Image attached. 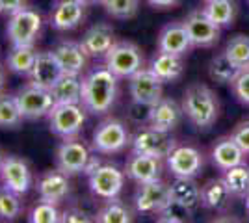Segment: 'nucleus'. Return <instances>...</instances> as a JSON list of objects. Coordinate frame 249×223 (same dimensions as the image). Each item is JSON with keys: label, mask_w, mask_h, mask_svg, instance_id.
I'll return each instance as SVG.
<instances>
[{"label": "nucleus", "mask_w": 249, "mask_h": 223, "mask_svg": "<svg viewBox=\"0 0 249 223\" xmlns=\"http://www.w3.org/2000/svg\"><path fill=\"white\" fill-rule=\"evenodd\" d=\"M225 54L231 58V62L238 67L240 71L249 69V35L238 34L231 37L225 47Z\"/></svg>", "instance_id": "nucleus-34"}, {"label": "nucleus", "mask_w": 249, "mask_h": 223, "mask_svg": "<svg viewBox=\"0 0 249 223\" xmlns=\"http://www.w3.org/2000/svg\"><path fill=\"white\" fill-rule=\"evenodd\" d=\"M184 116L182 104H178L173 99L162 97L156 104L149 108V117H147V125L164 132H173L178 125L180 119Z\"/></svg>", "instance_id": "nucleus-19"}, {"label": "nucleus", "mask_w": 249, "mask_h": 223, "mask_svg": "<svg viewBox=\"0 0 249 223\" xmlns=\"http://www.w3.org/2000/svg\"><path fill=\"white\" fill-rule=\"evenodd\" d=\"M86 19V6L80 0H54L49 24L58 32H71L78 28Z\"/></svg>", "instance_id": "nucleus-16"}, {"label": "nucleus", "mask_w": 249, "mask_h": 223, "mask_svg": "<svg viewBox=\"0 0 249 223\" xmlns=\"http://www.w3.org/2000/svg\"><path fill=\"white\" fill-rule=\"evenodd\" d=\"M2 162H4V154L0 153V168H2Z\"/></svg>", "instance_id": "nucleus-49"}, {"label": "nucleus", "mask_w": 249, "mask_h": 223, "mask_svg": "<svg viewBox=\"0 0 249 223\" xmlns=\"http://www.w3.org/2000/svg\"><path fill=\"white\" fill-rule=\"evenodd\" d=\"M0 182L4 188L15 191L19 195H26L34 184L28 162L15 154L4 156L2 168H0Z\"/></svg>", "instance_id": "nucleus-14"}, {"label": "nucleus", "mask_w": 249, "mask_h": 223, "mask_svg": "<svg viewBox=\"0 0 249 223\" xmlns=\"http://www.w3.org/2000/svg\"><path fill=\"white\" fill-rule=\"evenodd\" d=\"M37 51L34 45H11V51L6 56V65L11 73L28 76L36 64Z\"/></svg>", "instance_id": "nucleus-28"}, {"label": "nucleus", "mask_w": 249, "mask_h": 223, "mask_svg": "<svg viewBox=\"0 0 249 223\" xmlns=\"http://www.w3.org/2000/svg\"><path fill=\"white\" fill-rule=\"evenodd\" d=\"M171 203V186L162 179L138 184L134 193V208L140 214L158 216Z\"/></svg>", "instance_id": "nucleus-9"}, {"label": "nucleus", "mask_w": 249, "mask_h": 223, "mask_svg": "<svg viewBox=\"0 0 249 223\" xmlns=\"http://www.w3.org/2000/svg\"><path fill=\"white\" fill-rule=\"evenodd\" d=\"M89 190L99 199H115L123 191L124 186V170H119L115 164H101L97 170L88 177Z\"/></svg>", "instance_id": "nucleus-10"}, {"label": "nucleus", "mask_w": 249, "mask_h": 223, "mask_svg": "<svg viewBox=\"0 0 249 223\" xmlns=\"http://www.w3.org/2000/svg\"><path fill=\"white\" fill-rule=\"evenodd\" d=\"M231 136H232V139L240 145V149H242L246 154H249V119L248 121H242V123H238L236 127L232 128Z\"/></svg>", "instance_id": "nucleus-42"}, {"label": "nucleus", "mask_w": 249, "mask_h": 223, "mask_svg": "<svg viewBox=\"0 0 249 223\" xmlns=\"http://www.w3.org/2000/svg\"><path fill=\"white\" fill-rule=\"evenodd\" d=\"M192 39L188 34L184 22H169L158 34V51L171 52L177 56H184L192 49Z\"/></svg>", "instance_id": "nucleus-23"}, {"label": "nucleus", "mask_w": 249, "mask_h": 223, "mask_svg": "<svg viewBox=\"0 0 249 223\" xmlns=\"http://www.w3.org/2000/svg\"><path fill=\"white\" fill-rule=\"evenodd\" d=\"M130 132L121 119L106 117L93 130L91 149L99 154H117L130 145Z\"/></svg>", "instance_id": "nucleus-3"}, {"label": "nucleus", "mask_w": 249, "mask_h": 223, "mask_svg": "<svg viewBox=\"0 0 249 223\" xmlns=\"http://www.w3.org/2000/svg\"><path fill=\"white\" fill-rule=\"evenodd\" d=\"M104 65L117 78H130L134 73L145 67V58L136 43L115 41L114 47L104 56Z\"/></svg>", "instance_id": "nucleus-5"}, {"label": "nucleus", "mask_w": 249, "mask_h": 223, "mask_svg": "<svg viewBox=\"0 0 249 223\" xmlns=\"http://www.w3.org/2000/svg\"><path fill=\"white\" fill-rule=\"evenodd\" d=\"M43 32V17L28 6L8 15L6 35L11 45H36Z\"/></svg>", "instance_id": "nucleus-4"}, {"label": "nucleus", "mask_w": 249, "mask_h": 223, "mask_svg": "<svg viewBox=\"0 0 249 223\" xmlns=\"http://www.w3.org/2000/svg\"><path fill=\"white\" fill-rule=\"evenodd\" d=\"M22 195L8 188H0V222H15L22 214Z\"/></svg>", "instance_id": "nucleus-36"}, {"label": "nucleus", "mask_w": 249, "mask_h": 223, "mask_svg": "<svg viewBox=\"0 0 249 223\" xmlns=\"http://www.w3.org/2000/svg\"><path fill=\"white\" fill-rule=\"evenodd\" d=\"M192 212H194V210H190V208H186V206H182V205H178V203L171 201L162 212L158 214L156 220H158L160 223H184V222H190Z\"/></svg>", "instance_id": "nucleus-39"}, {"label": "nucleus", "mask_w": 249, "mask_h": 223, "mask_svg": "<svg viewBox=\"0 0 249 223\" xmlns=\"http://www.w3.org/2000/svg\"><path fill=\"white\" fill-rule=\"evenodd\" d=\"M149 69H151L164 84H167V82H177V80L182 76V73H184V62H182V56L158 51V52L151 58Z\"/></svg>", "instance_id": "nucleus-25"}, {"label": "nucleus", "mask_w": 249, "mask_h": 223, "mask_svg": "<svg viewBox=\"0 0 249 223\" xmlns=\"http://www.w3.org/2000/svg\"><path fill=\"white\" fill-rule=\"evenodd\" d=\"M89 156H91L89 149L82 139H78V136L67 138L56 149V168L69 177L80 175V173L84 175Z\"/></svg>", "instance_id": "nucleus-11"}, {"label": "nucleus", "mask_w": 249, "mask_h": 223, "mask_svg": "<svg viewBox=\"0 0 249 223\" xmlns=\"http://www.w3.org/2000/svg\"><path fill=\"white\" fill-rule=\"evenodd\" d=\"M153 10H173L180 4V0H145Z\"/></svg>", "instance_id": "nucleus-44"}, {"label": "nucleus", "mask_w": 249, "mask_h": 223, "mask_svg": "<svg viewBox=\"0 0 249 223\" xmlns=\"http://www.w3.org/2000/svg\"><path fill=\"white\" fill-rule=\"evenodd\" d=\"M244 205H246V210L249 212V190H248V193L244 195Z\"/></svg>", "instance_id": "nucleus-48"}, {"label": "nucleus", "mask_w": 249, "mask_h": 223, "mask_svg": "<svg viewBox=\"0 0 249 223\" xmlns=\"http://www.w3.org/2000/svg\"><path fill=\"white\" fill-rule=\"evenodd\" d=\"M62 218V210H58V205L51 201L36 203L28 212V222L32 223H58Z\"/></svg>", "instance_id": "nucleus-38"}, {"label": "nucleus", "mask_w": 249, "mask_h": 223, "mask_svg": "<svg viewBox=\"0 0 249 223\" xmlns=\"http://www.w3.org/2000/svg\"><path fill=\"white\" fill-rule=\"evenodd\" d=\"M117 76L106 65L91 67L82 74V106L88 114L106 116L117 99Z\"/></svg>", "instance_id": "nucleus-1"}, {"label": "nucleus", "mask_w": 249, "mask_h": 223, "mask_svg": "<svg viewBox=\"0 0 249 223\" xmlns=\"http://www.w3.org/2000/svg\"><path fill=\"white\" fill-rule=\"evenodd\" d=\"M203 153L192 145H177L166 158L169 173L178 179H194L203 170Z\"/></svg>", "instance_id": "nucleus-13"}, {"label": "nucleus", "mask_w": 249, "mask_h": 223, "mask_svg": "<svg viewBox=\"0 0 249 223\" xmlns=\"http://www.w3.org/2000/svg\"><path fill=\"white\" fill-rule=\"evenodd\" d=\"M86 8H91V6H97V4H101V0H80Z\"/></svg>", "instance_id": "nucleus-46"}, {"label": "nucleus", "mask_w": 249, "mask_h": 223, "mask_svg": "<svg viewBox=\"0 0 249 223\" xmlns=\"http://www.w3.org/2000/svg\"><path fill=\"white\" fill-rule=\"evenodd\" d=\"M212 162L214 166L221 171H227L238 164H244L246 162V153L240 149V145L232 139V136H223L219 138L214 147H212Z\"/></svg>", "instance_id": "nucleus-24"}, {"label": "nucleus", "mask_w": 249, "mask_h": 223, "mask_svg": "<svg viewBox=\"0 0 249 223\" xmlns=\"http://www.w3.org/2000/svg\"><path fill=\"white\" fill-rule=\"evenodd\" d=\"M177 147L175 138L171 136V132H164L153 127H142L130 139V149L132 153L140 154H149L156 158L166 160L169 153Z\"/></svg>", "instance_id": "nucleus-8"}, {"label": "nucleus", "mask_w": 249, "mask_h": 223, "mask_svg": "<svg viewBox=\"0 0 249 223\" xmlns=\"http://www.w3.org/2000/svg\"><path fill=\"white\" fill-rule=\"evenodd\" d=\"M97 154H99V153H97ZM97 154H93V153H91V156H89V160H88L86 170H84V175H86V177H89V175H91V173H93V171L97 170L101 164H103L101 156H97Z\"/></svg>", "instance_id": "nucleus-45"}, {"label": "nucleus", "mask_w": 249, "mask_h": 223, "mask_svg": "<svg viewBox=\"0 0 249 223\" xmlns=\"http://www.w3.org/2000/svg\"><path fill=\"white\" fill-rule=\"evenodd\" d=\"M240 69L231 62L225 51L216 54L208 64V76L218 84H232V80L238 76Z\"/></svg>", "instance_id": "nucleus-31"}, {"label": "nucleus", "mask_w": 249, "mask_h": 223, "mask_svg": "<svg viewBox=\"0 0 249 223\" xmlns=\"http://www.w3.org/2000/svg\"><path fill=\"white\" fill-rule=\"evenodd\" d=\"M86 117L88 110L82 104H54L49 114V127L58 138H76L84 130Z\"/></svg>", "instance_id": "nucleus-6"}, {"label": "nucleus", "mask_w": 249, "mask_h": 223, "mask_svg": "<svg viewBox=\"0 0 249 223\" xmlns=\"http://www.w3.org/2000/svg\"><path fill=\"white\" fill-rule=\"evenodd\" d=\"M115 39V30L108 24V22H97L91 28H88L84 32L80 45H82L84 52L89 58H104L108 51L114 47Z\"/></svg>", "instance_id": "nucleus-20"}, {"label": "nucleus", "mask_w": 249, "mask_h": 223, "mask_svg": "<svg viewBox=\"0 0 249 223\" xmlns=\"http://www.w3.org/2000/svg\"><path fill=\"white\" fill-rule=\"evenodd\" d=\"M4 84H6V71H4V67L0 65V89L4 87Z\"/></svg>", "instance_id": "nucleus-47"}, {"label": "nucleus", "mask_w": 249, "mask_h": 223, "mask_svg": "<svg viewBox=\"0 0 249 223\" xmlns=\"http://www.w3.org/2000/svg\"><path fill=\"white\" fill-rule=\"evenodd\" d=\"M26 6V0H0V15H11Z\"/></svg>", "instance_id": "nucleus-43"}, {"label": "nucleus", "mask_w": 249, "mask_h": 223, "mask_svg": "<svg viewBox=\"0 0 249 223\" xmlns=\"http://www.w3.org/2000/svg\"><path fill=\"white\" fill-rule=\"evenodd\" d=\"M232 93L238 99L242 104L249 106V69L248 71H240L238 76L232 80Z\"/></svg>", "instance_id": "nucleus-40"}, {"label": "nucleus", "mask_w": 249, "mask_h": 223, "mask_svg": "<svg viewBox=\"0 0 249 223\" xmlns=\"http://www.w3.org/2000/svg\"><path fill=\"white\" fill-rule=\"evenodd\" d=\"M162 173H164V162H162V158L149 156V154L132 153L126 158V164H124L126 179H130L136 184H145V182L158 181V179H162Z\"/></svg>", "instance_id": "nucleus-17"}, {"label": "nucleus", "mask_w": 249, "mask_h": 223, "mask_svg": "<svg viewBox=\"0 0 249 223\" xmlns=\"http://www.w3.org/2000/svg\"><path fill=\"white\" fill-rule=\"evenodd\" d=\"M223 181L232 195L244 197L249 190V166L244 162V164H238L231 170L223 171Z\"/></svg>", "instance_id": "nucleus-35"}, {"label": "nucleus", "mask_w": 249, "mask_h": 223, "mask_svg": "<svg viewBox=\"0 0 249 223\" xmlns=\"http://www.w3.org/2000/svg\"><path fill=\"white\" fill-rule=\"evenodd\" d=\"M101 6L114 19H132L140 10V0H101Z\"/></svg>", "instance_id": "nucleus-37"}, {"label": "nucleus", "mask_w": 249, "mask_h": 223, "mask_svg": "<svg viewBox=\"0 0 249 223\" xmlns=\"http://www.w3.org/2000/svg\"><path fill=\"white\" fill-rule=\"evenodd\" d=\"M132 220H134L132 210L119 197L106 199L93 216V222L97 223H130Z\"/></svg>", "instance_id": "nucleus-30"}, {"label": "nucleus", "mask_w": 249, "mask_h": 223, "mask_svg": "<svg viewBox=\"0 0 249 223\" xmlns=\"http://www.w3.org/2000/svg\"><path fill=\"white\" fill-rule=\"evenodd\" d=\"M171 201L186 206L190 210H196L201 205V188L194 179H178L171 184Z\"/></svg>", "instance_id": "nucleus-29"}, {"label": "nucleus", "mask_w": 249, "mask_h": 223, "mask_svg": "<svg viewBox=\"0 0 249 223\" xmlns=\"http://www.w3.org/2000/svg\"><path fill=\"white\" fill-rule=\"evenodd\" d=\"M51 91L56 104H82V76L63 73Z\"/></svg>", "instance_id": "nucleus-26"}, {"label": "nucleus", "mask_w": 249, "mask_h": 223, "mask_svg": "<svg viewBox=\"0 0 249 223\" xmlns=\"http://www.w3.org/2000/svg\"><path fill=\"white\" fill-rule=\"evenodd\" d=\"M22 114L15 93L0 91V128L13 130L22 123Z\"/></svg>", "instance_id": "nucleus-33"}, {"label": "nucleus", "mask_w": 249, "mask_h": 223, "mask_svg": "<svg viewBox=\"0 0 249 223\" xmlns=\"http://www.w3.org/2000/svg\"><path fill=\"white\" fill-rule=\"evenodd\" d=\"M15 97H17V103H19L22 117L30 119V121L41 119V117H49L51 110L56 104L51 89L32 84V82L21 86L17 89Z\"/></svg>", "instance_id": "nucleus-7"}, {"label": "nucleus", "mask_w": 249, "mask_h": 223, "mask_svg": "<svg viewBox=\"0 0 249 223\" xmlns=\"http://www.w3.org/2000/svg\"><path fill=\"white\" fill-rule=\"evenodd\" d=\"M184 116L199 130H208L219 117L218 95L207 84H192L182 95Z\"/></svg>", "instance_id": "nucleus-2"}, {"label": "nucleus", "mask_w": 249, "mask_h": 223, "mask_svg": "<svg viewBox=\"0 0 249 223\" xmlns=\"http://www.w3.org/2000/svg\"><path fill=\"white\" fill-rule=\"evenodd\" d=\"M62 74H63V69L62 65H60V62H58L54 51H39L37 58H36V64H34L30 74H28V78H30L32 84L51 89L52 86L62 78Z\"/></svg>", "instance_id": "nucleus-21"}, {"label": "nucleus", "mask_w": 249, "mask_h": 223, "mask_svg": "<svg viewBox=\"0 0 249 223\" xmlns=\"http://www.w3.org/2000/svg\"><path fill=\"white\" fill-rule=\"evenodd\" d=\"M60 222H63V223H88V222H93V218H89V214L86 212L84 208H80V206H69V208L62 210Z\"/></svg>", "instance_id": "nucleus-41"}, {"label": "nucleus", "mask_w": 249, "mask_h": 223, "mask_svg": "<svg viewBox=\"0 0 249 223\" xmlns=\"http://www.w3.org/2000/svg\"><path fill=\"white\" fill-rule=\"evenodd\" d=\"M184 26H186L190 39L194 47H214L219 41V34H221V26H218L216 22L208 17L205 10H194L190 11L184 19Z\"/></svg>", "instance_id": "nucleus-15"}, {"label": "nucleus", "mask_w": 249, "mask_h": 223, "mask_svg": "<svg viewBox=\"0 0 249 223\" xmlns=\"http://www.w3.org/2000/svg\"><path fill=\"white\" fill-rule=\"evenodd\" d=\"M128 93L134 103L153 106L164 97V82L149 67H143L128 78Z\"/></svg>", "instance_id": "nucleus-12"}, {"label": "nucleus", "mask_w": 249, "mask_h": 223, "mask_svg": "<svg viewBox=\"0 0 249 223\" xmlns=\"http://www.w3.org/2000/svg\"><path fill=\"white\" fill-rule=\"evenodd\" d=\"M231 190L225 184L223 177L210 179L201 186V205L210 210H225L231 201Z\"/></svg>", "instance_id": "nucleus-27"}, {"label": "nucleus", "mask_w": 249, "mask_h": 223, "mask_svg": "<svg viewBox=\"0 0 249 223\" xmlns=\"http://www.w3.org/2000/svg\"><path fill=\"white\" fill-rule=\"evenodd\" d=\"M36 190H37L39 199L60 205V203L65 201V199L69 197V193H71L69 175H65V173L60 171L58 168H56V170L45 171L41 177L37 179Z\"/></svg>", "instance_id": "nucleus-18"}, {"label": "nucleus", "mask_w": 249, "mask_h": 223, "mask_svg": "<svg viewBox=\"0 0 249 223\" xmlns=\"http://www.w3.org/2000/svg\"><path fill=\"white\" fill-rule=\"evenodd\" d=\"M203 10L221 28L232 26V22L236 19V4H234V0H208L207 6Z\"/></svg>", "instance_id": "nucleus-32"}, {"label": "nucleus", "mask_w": 249, "mask_h": 223, "mask_svg": "<svg viewBox=\"0 0 249 223\" xmlns=\"http://www.w3.org/2000/svg\"><path fill=\"white\" fill-rule=\"evenodd\" d=\"M207 2H208V0H207Z\"/></svg>", "instance_id": "nucleus-50"}, {"label": "nucleus", "mask_w": 249, "mask_h": 223, "mask_svg": "<svg viewBox=\"0 0 249 223\" xmlns=\"http://www.w3.org/2000/svg\"><path fill=\"white\" fill-rule=\"evenodd\" d=\"M58 62L62 65L63 73L67 74H80L82 76L88 69V60L89 56L84 52L80 41L73 39H62L56 43V47L52 49Z\"/></svg>", "instance_id": "nucleus-22"}]
</instances>
